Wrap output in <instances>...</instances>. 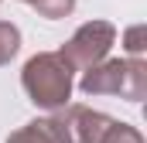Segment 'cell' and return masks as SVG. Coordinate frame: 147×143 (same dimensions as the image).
Instances as JSON below:
<instances>
[{
    "mask_svg": "<svg viewBox=\"0 0 147 143\" xmlns=\"http://www.w3.org/2000/svg\"><path fill=\"white\" fill-rule=\"evenodd\" d=\"M82 96H120L140 102L147 96V61L144 58H103L79 78Z\"/></svg>",
    "mask_w": 147,
    "mask_h": 143,
    "instance_id": "7a4b0ae2",
    "label": "cell"
},
{
    "mask_svg": "<svg viewBox=\"0 0 147 143\" xmlns=\"http://www.w3.org/2000/svg\"><path fill=\"white\" fill-rule=\"evenodd\" d=\"M123 48H127V58H140L147 48V27L144 24H134L130 31H123Z\"/></svg>",
    "mask_w": 147,
    "mask_h": 143,
    "instance_id": "9c48e42d",
    "label": "cell"
},
{
    "mask_svg": "<svg viewBox=\"0 0 147 143\" xmlns=\"http://www.w3.org/2000/svg\"><path fill=\"white\" fill-rule=\"evenodd\" d=\"M21 51V31L10 21H0V65H10V58Z\"/></svg>",
    "mask_w": 147,
    "mask_h": 143,
    "instance_id": "8992f818",
    "label": "cell"
},
{
    "mask_svg": "<svg viewBox=\"0 0 147 143\" xmlns=\"http://www.w3.org/2000/svg\"><path fill=\"white\" fill-rule=\"evenodd\" d=\"M99 143H144V133H140L137 126H130V123L113 119L110 126H106V133H103Z\"/></svg>",
    "mask_w": 147,
    "mask_h": 143,
    "instance_id": "ba28073f",
    "label": "cell"
},
{
    "mask_svg": "<svg viewBox=\"0 0 147 143\" xmlns=\"http://www.w3.org/2000/svg\"><path fill=\"white\" fill-rule=\"evenodd\" d=\"M7 143H69V133L58 123V116H45V119H31L21 130H14Z\"/></svg>",
    "mask_w": 147,
    "mask_h": 143,
    "instance_id": "5b68a950",
    "label": "cell"
},
{
    "mask_svg": "<svg viewBox=\"0 0 147 143\" xmlns=\"http://www.w3.org/2000/svg\"><path fill=\"white\" fill-rule=\"evenodd\" d=\"M55 116L65 126L69 143H99L103 133H106V126L113 123V116L96 112L89 106H79V102H65L62 109H55Z\"/></svg>",
    "mask_w": 147,
    "mask_h": 143,
    "instance_id": "277c9868",
    "label": "cell"
},
{
    "mask_svg": "<svg viewBox=\"0 0 147 143\" xmlns=\"http://www.w3.org/2000/svg\"><path fill=\"white\" fill-rule=\"evenodd\" d=\"M21 3L34 7L38 14L48 17V21H62V17H69L75 10V0H21Z\"/></svg>",
    "mask_w": 147,
    "mask_h": 143,
    "instance_id": "52a82bcc",
    "label": "cell"
},
{
    "mask_svg": "<svg viewBox=\"0 0 147 143\" xmlns=\"http://www.w3.org/2000/svg\"><path fill=\"white\" fill-rule=\"evenodd\" d=\"M113 44H116V27H113L110 21H86L58 48V55L69 61L72 72H86V68H92L96 61H103L110 55Z\"/></svg>",
    "mask_w": 147,
    "mask_h": 143,
    "instance_id": "3957f363",
    "label": "cell"
},
{
    "mask_svg": "<svg viewBox=\"0 0 147 143\" xmlns=\"http://www.w3.org/2000/svg\"><path fill=\"white\" fill-rule=\"evenodd\" d=\"M21 85H24L28 99L48 112L62 109L72 99V89H75L72 68L58 51H38L34 58H28L21 68Z\"/></svg>",
    "mask_w": 147,
    "mask_h": 143,
    "instance_id": "6da1fadb",
    "label": "cell"
}]
</instances>
